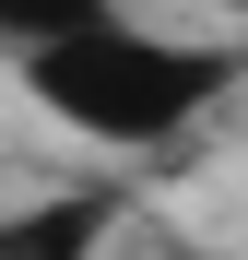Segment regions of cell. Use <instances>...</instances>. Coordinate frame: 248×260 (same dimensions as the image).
<instances>
[{
  "label": "cell",
  "instance_id": "obj_1",
  "mask_svg": "<svg viewBox=\"0 0 248 260\" xmlns=\"http://www.w3.org/2000/svg\"><path fill=\"white\" fill-rule=\"evenodd\" d=\"M36 107L71 118L83 142H165L236 83V48H189V36H142V24H95L24 59Z\"/></svg>",
  "mask_w": 248,
  "mask_h": 260
},
{
  "label": "cell",
  "instance_id": "obj_2",
  "mask_svg": "<svg viewBox=\"0 0 248 260\" xmlns=\"http://www.w3.org/2000/svg\"><path fill=\"white\" fill-rule=\"evenodd\" d=\"M107 201H48V213H12L0 225V260H95Z\"/></svg>",
  "mask_w": 248,
  "mask_h": 260
},
{
  "label": "cell",
  "instance_id": "obj_3",
  "mask_svg": "<svg viewBox=\"0 0 248 260\" xmlns=\"http://www.w3.org/2000/svg\"><path fill=\"white\" fill-rule=\"evenodd\" d=\"M95 24H118L107 0H0V36L36 59V48H59V36H95Z\"/></svg>",
  "mask_w": 248,
  "mask_h": 260
},
{
  "label": "cell",
  "instance_id": "obj_4",
  "mask_svg": "<svg viewBox=\"0 0 248 260\" xmlns=\"http://www.w3.org/2000/svg\"><path fill=\"white\" fill-rule=\"evenodd\" d=\"M213 12H248V0H213Z\"/></svg>",
  "mask_w": 248,
  "mask_h": 260
}]
</instances>
